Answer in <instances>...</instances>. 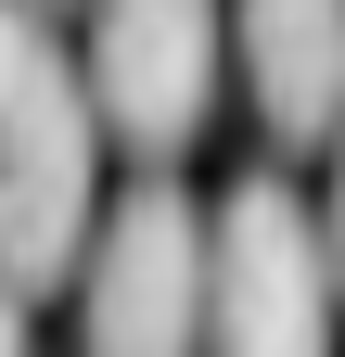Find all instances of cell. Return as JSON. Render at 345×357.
<instances>
[{"label": "cell", "instance_id": "1", "mask_svg": "<svg viewBox=\"0 0 345 357\" xmlns=\"http://www.w3.org/2000/svg\"><path fill=\"white\" fill-rule=\"evenodd\" d=\"M103 243V115L38 0H0V281L26 306Z\"/></svg>", "mask_w": 345, "mask_h": 357}, {"label": "cell", "instance_id": "2", "mask_svg": "<svg viewBox=\"0 0 345 357\" xmlns=\"http://www.w3.org/2000/svg\"><path fill=\"white\" fill-rule=\"evenodd\" d=\"M332 243L294 178H230L205 217V357H332Z\"/></svg>", "mask_w": 345, "mask_h": 357}, {"label": "cell", "instance_id": "3", "mask_svg": "<svg viewBox=\"0 0 345 357\" xmlns=\"http://www.w3.org/2000/svg\"><path fill=\"white\" fill-rule=\"evenodd\" d=\"M77 344L90 357H205V204L179 178H141L103 204V243L77 268Z\"/></svg>", "mask_w": 345, "mask_h": 357}, {"label": "cell", "instance_id": "4", "mask_svg": "<svg viewBox=\"0 0 345 357\" xmlns=\"http://www.w3.org/2000/svg\"><path fill=\"white\" fill-rule=\"evenodd\" d=\"M77 77H90V115L115 141L166 166L218 102V0H90Z\"/></svg>", "mask_w": 345, "mask_h": 357}, {"label": "cell", "instance_id": "5", "mask_svg": "<svg viewBox=\"0 0 345 357\" xmlns=\"http://www.w3.org/2000/svg\"><path fill=\"white\" fill-rule=\"evenodd\" d=\"M230 38L281 141H345V0H230Z\"/></svg>", "mask_w": 345, "mask_h": 357}, {"label": "cell", "instance_id": "6", "mask_svg": "<svg viewBox=\"0 0 345 357\" xmlns=\"http://www.w3.org/2000/svg\"><path fill=\"white\" fill-rule=\"evenodd\" d=\"M320 243H332V294H345V141H332V204H320Z\"/></svg>", "mask_w": 345, "mask_h": 357}, {"label": "cell", "instance_id": "7", "mask_svg": "<svg viewBox=\"0 0 345 357\" xmlns=\"http://www.w3.org/2000/svg\"><path fill=\"white\" fill-rule=\"evenodd\" d=\"M0 357H26V294L0 281Z\"/></svg>", "mask_w": 345, "mask_h": 357}, {"label": "cell", "instance_id": "8", "mask_svg": "<svg viewBox=\"0 0 345 357\" xmlns=\"http://www.w3.org/2000/svg\"><path fill=\"white\" fill-rule=\"evenodd\" d=\"M38 13H52V0H38Z\"/></svg>", "mask_w": 345, "mask_h": 357}]
</instances>
